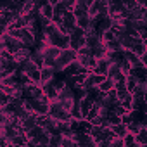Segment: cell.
Wrapping results in <instances>:
<instances>
[{
	"mask_svg": "<svg viewBox=\"0 0 147 147\" xmlns=\"http://www.w3.org/2000/svg\"><path fill=\"white\" fill-rule=\"evenodd\" d=\"M116 38V33L109 28V30H106V31H102V35H100V42H111V40H114Z\"/></svg>",
	"mask_w": 147,
	"mask_h": 147,
	"instance_id": "cell-26",
	"label": "cell"
},
{
	"mask_svg": "<svg viewBox=\"0 0 147 147\" xmlns=\"http://www.w3.org/2000/svg\"><path fill=\"white\" fill-rule=\"evenodd\" d=\"M121 140H123V147H137L135 145V135L130 133V131H126Z\"/></svg>",
	"mask_w": 147,
	"mask_h": 147,
	"instance_id": "cell-22",
	"label": "cell"
},
{
	"mask_svg": "<svg viewBox=\"0 0 147 147\" xmlns=\"http://www.w3.org/2000/svg\"><path fill=\"white\" fill-rule=\"evenodd\" d=\"M97 88H99L102 94H106V92H109L111 88H114V80H113V78H109V76H106V78L97 85Z\"/></svg>",
	"mask_w": 147,
	"mask_h": 147,
	"instance_id": "cell-16",
	"label": "cell"
},
{
	"mask_svg": "<svg viewBox=\"0 0 147 147\" xmlns=\"http://www.w3.org/2000/svg\"><path fill=\"white\" fill-rule=\"evenodd\" d=\"M92 104H94V102H92V100H90L87 95H85V97H82V99L78 100V106H80V113H82V118H85V116H87V113L90 111Z\"/></svg>",
	"mask_w": 147,
	"mask_h": 147,
	"instance_id": "cell-13",
	"label": "cell"
},
{
	"mask_svg": "<svg viewBox=\"0 0 147 147\" xmlns=\"http://www.w3.org/2000/svg\"><path fill=\"white\" fill-rule=\"evenodd\" d=\"M18 38L23 42V45L24 47H30V49H33V45H35V36H33V33L24 26V28H21L19 30V35H18Z\"/></svg>",
	"mask_w": 147,
	"mask_h": 147,
	"instance_id": "cell-5",
	"label": "cell"
},
{
	"mask_svg": "<svg viewBox=\"0 0 147 147\" xmlns=\"http://www.w3.org/2000/svg\"><path fill=\"white\" fill-rule=\"evenodd\" d=\"M5 116H7V114H5L2 109H0V125H4V121H5Z\"/></svg>",
	"mask_w": 147,
	"mask_h": 147,
	"instance_id": "cell-31",
	"label": "cell"
},
{
	"mask_svg": "<svg viewBox=\"0 0 147 147\" xmlns=\"http://www.w3.org/2000/svg\"><path fill=\"white\" fill-rule=\"evenodd\" d=\"M52 9H54V14H55V16H62V14H64V12L67 11L62 0H59V2H55V4L52 5Z\"/></svg>",
	"mask_w": 147,
	"mask_h": 147,
	"instance_id": "cell-24",
	"label": "cell"
},
{
	"mask_svg": "<svg viewBox=\"0 0 147 147\" xmlns=\"http://www.w3.org/2000/svg\"><path fill=\"white\" fill-rule=\"evenodd\" d=\"M104 45H106V49L107 50H123L121 49V45H119V42L114 38V40H111V42H104Z\"/></svg>",
	"mask_w": 147,
	"mask_h": 147,
	"instance_id": "cell-27",
	"label": "cell"
},
{
	"mask_svg": "<svg viewBox=\"0 0 147 147\" xmlns=\"http://www.w3.org/2000/svg\"><path fill=\"white\" fill-rule=\"evenodd\" d=\"M38 14H40L42 18H45V19H52V16H54L52 4H49V2H43L42 5H38Z\"/></svg>",
	"mask_w": 147,
	"mask_h": 147,
	"instance_id": "cell-10",
	"label": "cell"
},
{
	"mask_svg": "<svg viewBox=\"0 0 147 147\" xmlns=\"http://www.w3.org/2000/svg\"><path fill=\"white\" fill-rule=\"evenodd\" d=\"M119 104H121L126 111H130V109H131V106H133V95H131V94H128L126 97H123V99L119 100Z\"/></svg>",
	"mask_w": 147,
	"mask_h": 147,
	"instance_id": "cell-25",
	"label": "cell"
},
{
	"mask_svg": "<svg viewBox=\"0 0 147 147\" xmlns=\"http://www.w3.org/2000/svg\"><path fill=\"white\" fill-rule=\"evenodd\" d=\"M42 87V90H43V94L47 95V99L49 100H54V99H57V88L52 85V82H49V83H43V85H40Z\"/></svg>",
	"mask_w": 147,
	"mask_h": 147,
	"instance_id": "cell-12",
	"label": "cell"
},
{
	"mask_svg": "<svg viewBox=\"0 0 147 147\" xmlns=\"http://www.w3.org/2000/svg\"><path fill=\"white\" fill-rule=\"evenodd\" d=\"M47 40H49V43H50V45H55V47H59V49H67V47H69V35L61 33V31H59V28H57V31H55V33L49 35V36H47Z\"/></svg>",
	"mask_w": 147,
	"mask_h": 147,
	"instance_id": "cell-2",
	"label": "cell"
},
{
	"mask_svg": "<svg viewBox=\"0 0 147 147\" xmlns=\"http://www.w3.org/2000/svg\"><path fill=\"white\" fill-rule=\"evenodd\" d=\"M135 145L137 147L147 145V126H140V130L135 133Z\"/></svg>",
	"mask_w": 147,
	"mask_h": 147,
	"instance_id": "cell-9",
	"label": "cell"
},
{
	"mask_svg": "<svg viewBox=\"0 0 147 147\" xmlns=\"http://www.w3.org/2000/svg\"><path fill=\"white\" fill-rule=\"evenodd\" d=\"M85 45V36H71L69 35V49L78 50Z\"/></svg>",
	"mask_w": 147,
	"mask_h": 147,
	"instance_id": "cell-14",
	"label": "cell"
},
{
	"mask_svg": "<svg viewBox=\"0 0 147 147\" xmlns=\"http://www.w3.org/2000/svg\"><path fill=\"white\" fill-rule=\"evenodd\" d=\"M26 75L30 76V80H31V83H36V85H40V67H35V69H31V71H28Z\"/></svg>",
	"mask_w": 147,
	"mask_h": 147,
	"instance_id": "cell-23",
	"label": "cell"
},
{
	"mask_svg": "<svg viewBox=\"0 0 147 147\" xmlns=\"http://www.w3.org/2000/svg\"><path fill=\"white\" fill-rule=\"evenodd\" d=\"M111 61L107 57H102V59H97L95 66L92 67V73H95V75H106L107 73V67H109Z\"/></svg>",
	"mask_w": 147,
	"mask_h": 147,
	"instance_id": "cell-8",
	"label": "cell"
},
{
	"mask_svg": "<svg viewBox=\"0 0 147 147\" xmlns=\"http://www.w3.org/2000/svg\"><path fill=\"white\" fill-rule=\"evenodd\" d=\"M0 109H2V106H0Z\"/></svg>",
	"mask_w": 147,
	"mask_h": 147,
	"instance_id": "cell-32",
	"label": "cell"
},
{
	"mask_svg": "<svg viewBox=\"0 0 147 147\" xmlns=\"http://www.w3.org/2000/svg\"><path fill=\"white\" fill-rule=\"evenodd\" d=\"M76 26L83 28L85 31L92 28V18L90 16H82V18H76Z\"/></svg>",
	"mask_w": 147,
	"mask_h": 147,
	"instance_id": "cell-18",
	"label": "cell"
},
{
	"mask_svg": "<svg viewBox=\"0 0 147 147\" xmlns=\"http://www.w3.org/2000/svg\"><path fill=\"white\" fill-rule=\"evenodd\" d=\"M104 78H106V75H95V73H92V80H94V85H95V87H97Z\"/></svg>",
	"mask_w": 147,
	"mask_h": 147,
	"instance_id": "cell-30",
	"label": "cell"
},
{
	"mask_svg": "<svg viewBox=\"0 0 147 147\" xmlns=\"http://www.w3.org/2000/svg\"><path fill=\"white\" fill-rule=\"evenodd\" d=\"M82 71H87V69H85V67L75 59V61H71V62H69L61 73H62V76H64V78H67V76H73V75H78V73H82Z\"/></svg>",
	"mask_w": 147,
	"mask_h": 147,
	"instance_id": "cell-4",
	"label": "cell"
},
{
	"mask_svg": "<svg viewBox=\"0 0 147 147\" xmlns=\"http://www.w3.org/2000/svg\"><path fill=\"white\" fill-rule=\"evenodd\" d=\"M106 123H107V126L116 125V123H121V116H118L114 111H107V114H106Z\"/></svg>",
	"mask_w": 147,
	"mask_h": 147,
	"instance_id": "cell-20",
	"label": "cell"
},
{
	"mask_svg": "<svg viewBox=\"0 0 147 147\" xmlns=\"http://www.w3.org/2000/svg\"><path fill=\"white\" fill-rule=\"evenodd\" d=\"M43 131H45V128H43V126L35 125L33 128H30V130L26 131V137H28V140H30V138H36V137H38L40 133H43Z\"/></svg>",
	"mask_w": 147,
	"mask_h": 147,
	"instance_id": "cell-21",
	"label": "cell"
},
{
	"mask_svg": "<svg viewBox=\"0 0 147 147\" xmlns=\"http://www.w3.org/2000/svg\"><path fill=\"white\" fill-rule=\"evenodd\" d=\"M61 138H62L61 131H54V133H50V142H49V145H61Z\"/></svg>",
	"mask_w": 147,
	"mask_h": 147,
	"instance_id": "cell-28",
	"label": "cell"
},
{
	"mask_svg": "<svg viewBox=\"0 0 147 147\" xmlns=\"http://www.w3.org/2000/svg\"><path fill=\"white\" fill-rule=\"evenodd\" d=\"M109 128H111L113 135H116V137H119V138H123L125 133H126V125H125V123H116V125H111Z\"/></svg>",
	"mask_w": 147,
	"mask_h": 147,
	"instance_id": "cell-17",
	"label": "cell"
},
{
	"mask_svg": "<svg viewBox=\"0 0 147 147\" xmlns=\"http://www.w3.org/2000/svg\"><path fill=\"white\" fill-rule=\"evenodd\" d=\"M9 144H14V145H26V144H28V137H26V133H18V135H14V137L9 140Z\"/></svg>",
	"mask_w": 147,
	"mask_h": 147,
	"instance_id": "cell-19",
	"label": "cell"
},
{
	"mask_svg": "<svg viewBox=\"0 0 147 147\" xmlns=\"http://www.w3.org/2000/svg\"><path fill=\"white\" fill-rule=\"evenodd\" d=\"M78 57V54H76V50H73V49H62L61 50V54H59V57L55 59V62H54V66H52V69L55 71V73H61L71 61H75Z\"/></svg>",
	"mask_w": 147,
	"mask_h": 147,
	"instance_id": "cell-1",
	"label": "cell"
},
{
	"mask_svg": "<svg viewBox=\"0 0 147 147\" xmlns=\"http://www.w3.org/2000/svg\"><path fill=\"white\" fill-rule=\"evenodd\" d=\"M145 92H147V85H145V80H138V83L131 88V95L133 97H145Z\"/></svg>",
	"mask_w": 147,
	"mask_h": 147,
	"instance_id": "cell-11",
	"label": "cell"
},
{
	"mask_svg": "<svg viewBox=\"0 0 147 147\" xmlns=\"http://www.w3.org/2000/svg\"><path fill=\"white\" fill-rule=\"evenodd\" d=\"M30 59H31L38 67H42V66H43V50L31 49V55H30Z\"/></svg>",
	"mask_w": 147,
	"mask_h": 147,
	"instance_id": "cell-15",
	"label": "cell"
},
{
	"mask_svg": "<svg viewBox=\"0 0 147 147\" xmlns=\"http://www.w3.org/2000/svg\"><path fill=\"white\" fill-rule=\"evenodd\" d=\"M61 50L62 49H59V47H55V45H49L45 50H43V66H54V62H55V59L59 57V54H61Z\"/></svg>",
	"mask_w": 147,
	"mask_h": 147,
	"instance_id": "cell-3",
	"label": "cell"
},
{
	"mask_svg": "<svg viewBox=\"0 0 147 147\" xmlns=\"http://www.w3.org/2000/svg\"><path fill=\"white\" fill-rule=\"evenodd\" d=\"M130 69H131V64H130L126 59H123V61L119 62V71H123L125 75H128V73H130Z\"/></svg>",
	"mask_w": 147,
	"mask_h": 147,
	"instance_id": "cell-29",
	"label": "cell"
},
{
	"mask_svg": "<svg viewBox=\"0 0 147 147\" xmlns=\"http://www.w3.org/2000/svg\"><path fill=\"white\" fill-rule=\"evenodd\" d=\"M61 19H62V26L67 30V33H71L73 28L76 26V16L73 14V11H66V12L61 16Z\"/></svg>",
	"mask_w": 147,
	"mask_h": 147,
	"instance_id": "cell-6",
	"label": "cell"
},
{
	"mask_svg": "<svg viewBox=\"0 0 147 147\" xmlns=\"http://www.w3.org/2000/svg\"><path fill=\"white\" fill-rule=\"evenodd\" d=\"M54 76H55V71H54L50 66H42V67H40V85L52 82Z\"/></svg>",
	"mask_w": 147,
	"mask_h": 147,
	"instance_id": "cell-7",
	"label": "cell"
}]
</instances>
